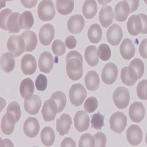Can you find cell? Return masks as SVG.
I'll return each mask as SVG.
<instances>
[{"label":"cell","mask_w":147,"mask_h":147,"mask_svg":"<svg viewBox=\"0 0 147 147\" xmlns=\"http://www.w3.org/2000/svg\"><path fill=\"white\" fill-rule=\"evenodd\" d=\"M48 80L45 75L44 74H39L35 80V87L37 90L39 91H44L47 88Z\"/></svg>","instance_id":"46"},{"label":"cell","mask_w":147,"mask_h":147,"mask_svg":"<svg viewBox=\"0 0 147 147\" xmlns=\"http://www.w3.org/2000/svg\"><path fill=\"white\" fill-rule=\"evenodd\" d=\"M79 147H94L95 140L94 137L89 133L83 134L79 141Z\"/></svg>","instance_id":"41"},{"label":"cell","mask_w":147,"mask_h":147,"mask_svg":"<svg viewBox=\"0 0 147 147\" xmlns=\"http://www.w3.org/2000/svg\"><path fill=\"white\" fill-rule=\"evenodd\" d=\"M147 39H144L142 40L140 47H139V52L141 57L144 58H147V53H146V48H147Z\"/></svg>","instance_id":"50"},{"label":"cell","mask_w":147,"mask_h":147,"mask_svg":"<svg viewBox=\"0 0 147 147\" xmlns=\"http://www.w3.org/2000/svg\"><path fill=\"white\" fill-rule=\"evenodd\" d=\"M21 68L24 74L25 75L33 74L37 69V62L35 57L31 55H24L21 61Z\"/></svg>","instance_id":"17"},{"label":"cell","mask_w":147,"mask_h":147,"mask_svg":"<svg viewBox=\"0 0 147 147\" xmlns=\"http://www.w3.org/2000/svg\"><path fill=\"white\" fill-rule=\"evenodd\" d=\"M72 125V119L70 115L66 113L63 114L60 119H57V131L60 136H64L69 133Z\"/></svg>","instance_id":"22"},{"label":"cell","mask_w":147,"mask_h":147,"mask_svg":"<svg viewBox=\"0 0 147 147\" xmlns=\"http://www.w3.org/2000/svg\"><path fill=\"white\" fill-rule=\"evenodd\" d=\"M41 113L43 115V119L45 121L48 122L55 120L57 113V105L54 99L50 98L44 102Z\"/></svg>","instance_id":"9"},{"label":"cell","mask_w":147,"mask_h":147,"mask_svg":"<svg viewBox=\"0 0 147 147\" xmlns=\"http://www.w3.org/2000/svg\"><path fill=\"white\" fill-rule=\"evenodd\" d=\"M37 1H24V0H21V3L25 7H28V8H32L34 6H35L37 3Z\"/></svg>","instance_id":"53"},{"label":"cell","mask_w":147,"mask_h":147,"mask_svg":"<svg viewBox=\"0 0 147 147\" xmlns=\"http://www.w3.org/2000/svg\"><path fill=\"white\" fill-rule=\"evenodd\" d=\"M120 53L124 60H130L136 53L133 42L129 38H124L120 47Z\"/></svg>","instance_id":"24"},{"label":"cell","mask_w":147,"mask_h":147,"mask_svg":"<svg viewBox=\"0 0 147 147\" xmlns=\"http://www.w3.org/2000/svg\"><path fill=\"white\" fill-rule=\"evenodd\" d=\"M99 22L103 27L107 28L113 23L114 18V12L112 7L107 5L101 9L99 12Z\"/></svg>","instance_id":"23"},{"label":"cell","mask_w":147,"mask_h":147,"mask_svg":"<svg viewBox=\"0 0 147 147\" xmlns=\"http://www.w3.org/2000/svg\"><path fill=\"white\" fill-rule=\"evenodd\" d=\"M110 129L118 134L124 132L127 124V118L124 113L117 111L110 119Z\"/></svg>","instance_id":"7"},{"label":"cell","mask_w":147,"mask_h":147,"mask_svg":"<svg viewBox=\"0 0 147 147\" xmlns=\"http://www.w3.org/2000/svg\"><path fill=\"white\" fill-rule=\"evenodd\" d=\"M41 105V99L38 95H33L30 99H25L24 102V110L30 115H36L38 113Z\"/></svg>","instance_id":"20"},{"label":"cell","mask_w":147,"mask_h":147,"mask_svg":"<svg viewBox=\"0 0 147 147\" xmlns=\"http://www.w3.org/2000/svg\"><path fill=\"white\" fill-rule=\"evenodd\" d=\"M51 98L57 104V113L62 112L66 105L67 99L65 94L62 91H56L51 96Z\"/></svg>","instance_id":"37"},{"label":"cell","mask_w":147,"mask_h":147,"mask_svg":"<svg viewBox=\"0 0 147 147\" xmlns=\"http://www.w3.org/2000/svg\"><path fill=\"white\" fill-rule=\"evenodd\" d=\"M65 46L70 49H73L77 46V39L73 35H69L65 38Z\"/></svg>","instance_id":"49"},{"label":"cell","mask_w":147,"mask_h":147,"mask_svg":"<svg viewBox=\"0 0 147 147\" xmlns=\"http://www.w3.org/2000/svg\"><path fill=\"white\" fill-rule=\"evenodd\" d=\"M85 57L87 63L90 66H96L99 63V57L97 55V49L95 46H88L85 51Z\"/></svg>","instance_id":"31"},{"label":"cell","mask_w":147,"mask_h":147,"mask_svg":"<svg viewBox=\"0 0 147 147\" xmlns=\"http://www.w3.org/2000/svg\"><path fill=\"white\" fill-rule=\"evenodd\" d=\"M127 139L129 144L132 146H138L142 141L143 132L140 127L132 124L129 127L127 130Z\"/></svg>","instance_id":"14"},{"label":"cell","mask_w":147,"mask_h":147,"mask_svg":"<svg viewBox=\"0 0 147 147\" xmlns=\"http://www.w3.org/2000/svg\"><path fill=\"white\" fill-rule=\"evenodd\" d=\"M19 26L21 29L28 30L32 28L34 24V18L30 11H24L19 17Z\"/></svg>","instance_id":"36"},{"label":"cell","mask_w":147,"mask_h":147,"mask_svg":"<svg viewBox=\"0 0 147 147\" xmlns=\"http://www.w3.org/2000/svg\"><path fill=\"white\" fill-rule=\"evenodd\" d=\"M146 27L147 17L146 14L131 16L127 22V30L133 36H137L140 33L146 34Z\"/></svg>","instance_id":"2"},{"label":"cell","mask_w":147,"mask_h":147,"mask_svg":"<svg viewBox=\"0 0 147 147\" xmlns=\"http://www.w3.org/2000/svg\"><path fill=\"white\" fill-rule=\"evenodd\" d=\"M74 127L78 132H84L87 130L90 125V118L85 111L84 110H79L76 113L74 118Z\"/></svg>","instance_id":"12"},{"label":"cell","mask_w":147,"mask_h":147,"mask_svg":"<svg viewBox=\"0 0 147 147\" xmlns=\"http://www.w3.org/2000/svg\"><path fill=\"white\" fill-rule=\"evenodd\" d=\"M19 91L22 98L24 99H29L33 96L34 83L32 79H24L21 82Z\"/></svg>","instance_id":"25"},{"label":"cell","mask_w":147,"mask_h":147,"mask_svg":"<svg viewBox=\"0 0 147 147\" xmlns=\"http://www.w3.org/2000/svg\"><path fill=\"white\" fill-rule=\"evenodd\" d=\"M122 38L123 30L119 24H113L111 27H109L107 32V39L109 44L113 46L119 45Z\"/></svg>","instance_id":"13"},{"label":"cell","mask_w":147,"mask_h":147,"mask_svg":"<svg viewBox=\"0 0 147 147\" xmlns=\"http://www.w3.org/2000/svg\"><path fill=\"white\" fill-rule=\"evenodd\" d=\"M67 75L71 80H79L83 74V58L80 52L71 51L65 57Z\"/></svg>","instance_id":"1"},{"label":"cell","mask_w":147,"mask_h":147,"mask_svg":"<svg viewBox=\"0 0 147 147\" xmlns=\"http://www.w3.org/2000/svg\"><path fill=\"white\" fill-rule=\"evenodd\" d=\"M129 66L132 67L136 70V73L138 74V79H140L142 77V76L144 75V69H145L144 63L142 60L139 58L134 59L132 62H130Z\"/></svg>","instance_id":"42"},{"label":"cell","mask_w":147,"mask_h":147,"mask_svg":"<svg viewBox=\"0 0 147 147\" xmlns=\"http://www.w3.org/2000/svg\"><path fill=\"white\" fill-rule=\"evenodd\" d=\"M121 80L122 82L128 86H132L139 80L136 70L131 66L124 67L121 71Z\"/></svg>","instance_id":"18"},{"label":"cell","mask_w":147,"mask_h":147,"mask_svg":"<svg viewBox=\"0 0 147 147\" xmlns=\"http://www.w3.org/2000/svg\"><path fill=\"white\" fill-rule=\"evenodd\" d=\"M16 123L15 118L10 113H6L2 119L1 121V129L5 135H11L15 129V124Z\"/></svg>","instance_id":"26"},{"label":"cell","mask_w":147,"mask_h":147,"mask_svg":"<svg viewBox=\"0 0 147 147\" xmlns=\"http://www.w3.org/2000/svg\"><path fill=\"white\" fill-rule=\"evenodd\" d=\"M130 13V7L127 1H121L115 5L114 17L118 22H123L127 20L129 14Z\"/></svg>","instance_id":"21"},{"label":"cell","mask_w":147,"mask_h":147,"mask_svg":"<svg viewBox=\"0 0 147 147\" xmlns=\"http://www.w3.org/2000/svg\"><path fill=\"white\" fill-rule=\"evenodd\" d=\"M19 17L20 14L18 13H13L7 21V28L9 33H18L21 30L19 26Z\"/></svg>","instance_id":"33"},{"label":"cell","mask_w":147,"mask_h":147,"mask_svg":"<svg viewBox=\"0 0 147 147\" xmlns=\"http://www.w3.org/2000/svg\"><path fill=\"white\" fill-rule=\"evenodd\" d=\"M22 37L25 41V52H32L36 48L38 38L35 32L32 31H25L22 34Z\"/></svg>","instance_id":"28"},{"label":"cell","mask_w":147,"mask_h":147,"mask_svg":"<svg viewBox=\"0 0 147 147\" xmlns=\"http://www.w3.org/2000/svg\"><path fill=\"white\" fill-rule=\"evenodd\" d=\"M146 110L144 105L138 102L132 104L129 109V115L131 120L136 123H140L145 117Z\"/></svg>","instance_id":"11"},{"label":"cell","mask_w":147,"mask_h":147,"mask_svg":"<svg viewBox=\"0 0 147 147\" xmlns=\"http://www.w3.org/2000/svg\"><path fill=\"white\" fill-rule=\"evenodd\" d=\"M38 15L40 20L44 22L52 20L55 16V8L53 2L49 0L41 1L38 7Z\"/></svg>","instance_id":"5"},{"label":"cell","mask_w":147,"mask_h":147,"mask_svg":"<svg viewBox=\"0 0 147 147\" xmlns=\"http://www.w3.org/2000/svg\"><path fill=\"white\" fill-rule=\"evenodd\" d=\"M54 66L53 56L49 52L40 54L38 59V68L41 72L48 74L52 71Z\"/></svg>","instance_id":"19"},{"label":"cell","mask_w":147,"mask_h":147,"mask_svg":"<svg viewBox=\"0 0 147 147\" xmlns=\"http://www.w3.org/2000/svg\"><path fill=\"white\" fill-rule=\"evenodd\" d=\"M97 107H98V100L94 96L88 98L84 103V109L88 113L94 112L97 109Z\"/></svg>","instance_id":"43"},{"label":"cell","mask_w":147,"mask_h":147,"mask_svg":"<svg viewBox=\"0 0 147 147\" xmlns=\"http://www.w3.org/2000/svg\"><path fill=\"white\" fill-rule=\"evenodd\" d=\"M7 47L9 52L13 54L15 57H19L24 52H25V41L22 35H10L7 40Z\"/></svg>","instance_id":"3"},{"label":"cell","mask_w":147,"mask_h":147,"mask_svg":"<svg viewBox=\"0 0 147 147\" xmlns=\"http://www.w3.org/2000/svg\"><path fill=\"white\" fill-rule=\"evenodd\" d=\"M55 28L50 24H47L41 27L39 31V40L41 44L48 46L55 38Z\"/></svg>","instance_id":"16"},{"label":"cell","mask_w":147,"mask_h":147,"mask_svg":"<svg viewBox=\"0 0 147 147\" xmlns=\"http://www.w3.org/2000/svg\"><path fill=\"white\" fill-rule=\"evenodd\" d=\"M95 140V146L96 147H105L107 144V138L103 132H97L94 136Z\"/></svg>","instance_id":"48"},{"label":"cell","mask_w":147,"mask_h":147,"mask_svg":"<svg viewBox=\"0 0 147 147\" xmlns=\"http://www.w3.org/2000/svg\"><path fill=\"white\" fill-rule=\"evenodd\" d=\"M13 55L10 52H5L1 57V68L5 72H11L15 68L16 61Z\"/></svg>","instance_id":"29"},{"label":"cell","mask_w":147,"mask_h":147,"mask_svg":"<svg viewBox=\"0 0 147 147\" xmlns=\"http://www.w3.org/2000/svg\"><path fill=\"white\" fill-rule=\"evenodd\" d=\"M104 119H105V116L99 112L94 114L91 118V127L96 130H101L102 127L105 126Z\"/></svg>","instance_id":"40"},{"label":"cell","mask_w":147,"mask_h":147,"mask_svg":"<svg viewBox=\"0 0 147 147\" xmlns=\"http://www.w3.org/2000/svg\"><path fill=\"white\" fill-rule=\"evenodd\" d=\"M113 100L119 109H124L128 106L130 101V94L125 87H119L113 94Z\"/></svg>","instance_id":"6"},{"label":"cell","mask_w":147,"mask_h":147,"mask_svg":"<svg viewBox=\"0 0 147 147\" xmlns=\"http://www.w3.org/2000/svg\"><path fill=\"white\" fill-rule=\"evenodd\" d=\"M82 13L87 19L94 18L97 13V3L94 0L85 1L82 6Z\"/></svg>","instance_id":"32"},{"label":"cell","mask_w":147,"mask_h":147,"mask_svg":"<svg viewBox=\"0 0 147 147\" xmlns=\"http://www.w3.org/2000/svg\"><path fill=\"white\" fill-rule=\"evenodd\" d=\"M118 74H119V70H118L116 65L113 63H109L106 64L102 69V81L106 85H112L116 80Z\"/></svg>","instance_id":"8"},{"label":"cell","mask_w":147,"mask_h":147,"mask_svg":"<svg viewBox=\"0 0 147 147\" xmlns=\"http://www.w3.org/2000/svg\"><path fill=\"white\" fill-rule=\"evenodd\" d=\"M88 38L93 44H97L102 38V30L98 24H94L88 31Z\"/></svg>","instance_id":"35"},{"label":"cell","mask_w":147,"mask_h":147,"mask_svg":"<svg viewBox=\"0 0 147 147\" xmlns=\"http://www.w3.org/2000/svg\"><path fill=\"white\" fill-rule=\"evenodd\" d=\"M97 55L99 58L103 61H107L110 58L111 56V50L108 45L105 44H101L97 49Z\"/></svg>","instance_id":"39"},{"label":"cell","mask_w":147,"mask_h":147,"mask_svg":"<svg viewBox=\"0 0 147 147\" xmlns=\"http://www.w3.org/2000/svg\"><path fill=\"white\" fill-rule=\"evenodd\" d=\"M137 95L140 99H147V80H144L140 82L137 86Z\"/></svg>","instance_id":"45"},{"label":"cell","mask_w":147,"mask_h":147,"mask_svg":"<svg viewBox=\"0 0 147 147\" xmlns=\"http://www.w3.org/2000/svg\"><path fill=\"white\" fill-rule=\"evenodd\" d=\"M52 49L54 55L56 56H62L65 52V45L60 40H55L52 45Z\"/></svg>","instance_id":"44"},{"label":"cell","mask_w":147,"mask_h":147,"mask_svg":"<svg viewBox=\"0 0 147 147\" xmlns=\"http://www.w3.org/2000/svg\"><path fill=\"white\" fill-rule=\"evenodd\" d=\"M7 113L11 114L14 118H15L16 122H18L19 121L22 115V111H21L20 105L17 102H13L10 104L7 107Z\"/></svg>","instance_id":"38"},{"label":"cell","mask_w":147,"mask_h":147,"mask_svg":"<svg viewBox=\"0 0 147 147\" xmlns=\"http://www.w3.org/2000/svg\"><path fill=\"white\" fill-rule=\"evenodd\" d=\"M42 144L46 146H51L55 140V134L53 129L50 127H44L40 133Z\"/></svg>","instance_id":"34"},{"label":"cell","mask_w":147,"mask_h":147,"mask_svg":"<svg viewBox=\"0 0 147 147\" xmlns=\"http://www.w3.org/2000/svg\"><path fill=\"white\" fill-rule=\"evenodd\" d=\"M13 13L10 9H5L0 13V27L2 30H7V21L10 15Z\"/></svg>","instance_id":"47"},{"label":"cell","mask_w":147,"mask_h":147,"mask_svg":"<svg viewBox=\"0 0 147 147\" xmlns=\"http://www.w3.org/2000/svg\"><path fill=\"white\" fill-rule=\"evenodd\" d=\"M85 19L80 14L74 15L69 18L67 22L68 30L71 33L76 35L82 31L85 27Z\"/></svg>","instance_id":"10"},{"label":"cell","mask_w":147,"mask_h":147,"mask_svg":"<svg viewBox=\"0 0 147 147\" xmlns=\"http://www.w3.org/2000/svg\"><path fill=\"white\" fill-rule=\"evenodd\" d=\"M85 86L88 90L94 91L97 90L100 85L99 76L95 71H90L88 72L85 77Z\"/></svg>","instance_id":"27"},{"label":"cell","mask_w":147,"mask_h":147,"mask_svg":"<svg viewBox=\"0 0 147 147\" xmlns=\"http://www.w3.org/2000/svg\"><path fill=\"white\" fill-rule=\"evenodd\" d=\"M61 147H75L76 146V142L71 138H65L61 143Z\"/></svg>","instance_id":"51"},{"label":"cell","mask_w":147,"mask_h":147,"mask_svg":"<svg viewBox=\"0 0 147 147\" xmlns=\"http://www.w3.org/2000/svg\"><path fill=\"white\" fill-rule=\"evenodd\" d=\"M74 7L73 0H57L56 2V8L59 13L62 15L70 14Z\"/></svg>","instance_id":"30"},{"label":"cell","mask_w":147,"mask_h":147,"mask_svg":"<svg viewBox=\"0 0 147 147\" xmlns=\"http://www.w3.org/2000/svg\"><path fill=\"white\" fill-rule=\"evenodd\" d=\"M86 96L87 92L82 84L77 83L71 85L69 90V99L73 105L76 107L80 106L85 101Z\"/></svg>","instance_id":"4"},{"label":"cell","mask_w":147,"mask_h":147,"mask_svg":"<svg viewBox=\"0 0 147 147\" xmlns=\"http://www.w3.org/2000/svg\"><path fill=\"white\" fill-rule=\"evenodd\" d=\"M24 132L27 137L33 138L36 137L40 129V125L38 119L34 117H29L25 120L23 127Z\"/></svg>","instance_id":"15"},{"label":"cell","mask_w":147,"mask_h":147,"mask_svg":"<svg viewBox=\"0 0 147 147\" xmlns=\"http://www.w3.org/2000/svg\"><path fill=\"white\" fill-rule=\"evenodd\" d=\"M127 3L129 5L130 7V13L136 11L137 8L139 6V1L138 0H136V1H127Z\"/></svg>","instance_id":"52"}]
</instances>
